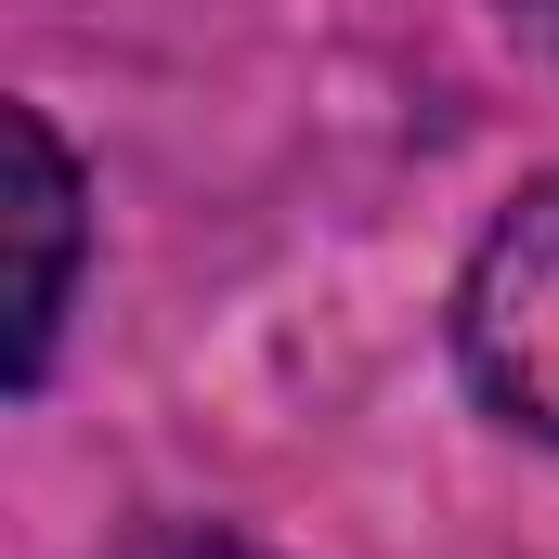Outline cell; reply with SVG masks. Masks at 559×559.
<instances>
[{"instance_id":"obj_1","label":"cell","mask_w":559,"mask_h":559,"mask_svg":"<svg viewBox=\"0 0 559 559\" xmlns=\"http://www.w3.org/2000/svg\"><path fill=\"white\" fill-rule=\"evenodd\" d=\"M455 365L508 429L559 442V182L508 195L455 274Z\"/></svg>"},{"instance_id":"obj_2","label":"cell","mask_w":559,"mask_h":559,"mask_svg":"<svg viewBox=\"0 0 559 559\" xmlns=\"http://www.w3.org/2000/svg\"><path fill=\"white\" fill-rule=\"evenodd\" d=\"M0 143H13V391H39V378H52V338H66V312H79L92 195H79V156H66V131H52L39 105H13Z\"/></svg>"},{"instance_id":"obj_3","label":"cell","mask_w":559,"mask_h":559,"mask_svg":"<svg viewBox=\"0 0 559 559\" xmlns=\"http://www.w3.org/2000/svg\"><path fill=\"white\" fill-rule=\"evenodd\" d=\"M105 559H261V547H235V534H209V521H156V534H118Z\"/></svg>"},{"instance_id":"obj_4","label":"cell","mask_w":559,"mask_h":559,"mask_svg":"<svg viewBox=\"0 0 559 559\" xmlns=\"http://www.w3.org/2000/svg\"><path fill=\"white\" fill-rule=\"evenodd\" d=\"M495 13H508V26H521L534 52H559V0H495Z\"/></svg>"}]
</instances>
